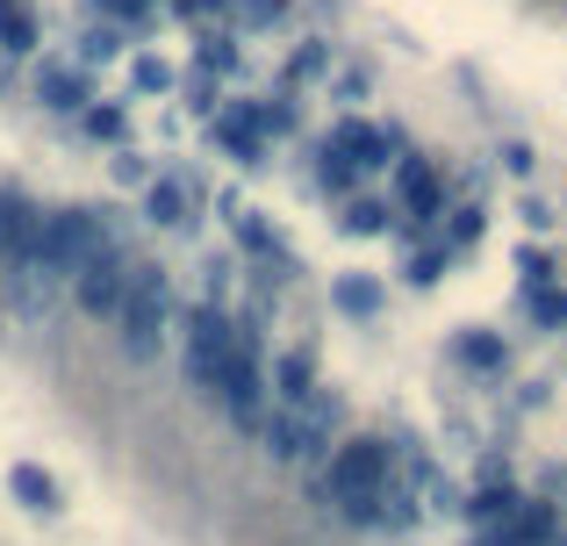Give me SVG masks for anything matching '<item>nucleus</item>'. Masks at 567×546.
Listing matches in <instances>:
<instances>
[{"label":"nucleus","mask_w":567,"mask_h":546,"mask_svg":"<svg viewBox=\"0 0 567 546\" xmlns=\"http://www.w3.org/2000/svg\"><path fill=\"white\" fill-rule=\"evenodd\" d=\"M439 267H445L439 253H416V259H410V280H416V288H431V280H439Z\"/></svg>","instance_id":"22"},{"label":"nucleus","mask_w":567,"mask_h":546,"mask_svg":"<svg viewBox=\"0 0 567 546\" xmlns=\"http://www.w3.org/2000/svg\"><path fill=\"white\" fill-rule=\"evenodd\" d=\"M8 490H14V504H22V511H43V518H51V511H58V482L43 475L37 461L8 467Z\"/></svg>","instance_id":"8"},{"label":"nucleus","mask_w":567,"mask_h":546,"mask_svg":"<svg viewBox=\"0 0 567 546\" xmlns=\"http://www.w3.org/2000/svg\"><path fill=\"white\" fill-rule=\"evenodd\" d=\"M381 490H388V439H346L331 453V496L352 518H374Z\"/></svg>","instance_id":"1"},{"label":"nucleus","mask_w":567,"mask_h":546,"mask_svg":"<svg viewBox=\"0 0 567 546\" xmlns=\"http://www.w3.org/2000/svg\"><path fill=\"white\" fill-rule=\"evenodd\" d=\"M43 94H51V109H80V80L72 72H43Z\"/></svg>","instance_id":"17"},{"label":"nucleus","mask_w":567,"mask_h":546,"mask_svg":"<svg viewBox=\"0 0 567 546\" xmlns=\"http://www.w3.org/2000/svg\"><path fill=\"white\" fill-rule=\"evenodd\" d=\"M29 238H37V209L22 195H0V267H22Z\"/></svg>","instance_id":"4"},{"label":"nucleus","mask_w":567,"mask_h":546,"mask_svg":"<svg viewBox=\"0 0 567 546\" xmlns=\"http://www.w3.org/2000/svg\"><path fill=\"white\" fill-rule=\"evenodd\" d=\"M460 360H467V367H503V338L467 331V338H460Z\"/></svg>","instance_id":"14"},{"label":"nucleus","mask_w":567,"mask_h":546,"mask_svg":"<svg viewBox=\"0 0 567 546\" xmlns=\"http://www.w3.org/2000/svg\"><path fill=\"white\" fill-rule=\"evenodd\" d=\"M130 80H137V86H144V94H158V86H166V80H173V72H166V65H158V58H137V72H130Z\"/></svg>","instance_id":"19"},{"label":"nucleus","mask_w":567,"mask_h":546,"mask_svg":"<svg viewBox=\"0 0 567 546\" xmlns=\"http://www.w3.org/2000/svg\"><path fill=\"white\" fill-rule=\"evenodd\" d=\"M346 230H352V238H381V230H388V209H381V202H352Z\"/></svg>","instance_id":"15"},{"label":"nucleus","mask_w":567,"mask_h":546,"mask_svg":"<svg viewBox=\"0 0 567 546\" xmlns=\"http://www.w3.org/2000/svg\"><path fill=\"white\" fill-rule=\"evenodd\" d=\"M144 209H152V224L181 230V224H187V187H181V181H152V195H144Z\"/></svg>","instance_id":"9"},{"label":"nucleus","mask_w":567,"mask_h":546,"mask_svg":"<svg viewBox=\"0 0 567 546\" xmlns=\"http://www.w3.org/2000/svg\"><path fill=\"white\" fill-rule=\"evenodd\" d=\"M317 181L331 187V195H346V187H352V158L338 152V144H323V158H317Z\"/></svg>","instance_id":"13"},{"label":"nucleus","mask_w":567,"mask_h":546,"mask_svg":"<svg viewBox=\"0 0 567 546\" xmlns=\"http://www.w3.org/2000/svg\"><path fill=\"white\" fill-rule=\"evenodd\" d=\"M216 137L230 144L245 166H259V158H266V130H259V115H251V109H223L216 115Z\"/></svg>","instance_id":"7"},{"label":"nucleus","mask_w":567,"mask_h":546,"mask_svg":"<svg viewBox=\"0 0 567 546\" xmlns=\"http://www.w3.org/2000/svg\"><path fill=\"white\" fill-rule=\"evenodd\" d=\"M274 381H280V403H302V395H309V360H302V352H288V360L274 367Z\"/></svg>","instance_id":"11"},{"label":"nucleus","mask_w":567,"mask_h":546,"mask_svg":"<svg viewBox=\"0 0 567 546\" xmlns=\"http://www.w3.org/2000/svg\"><path fill=\"white\" fill-rule=\"evenodd\" d=\"M202 65L230 72V65H237V43H230V37H202Z\"/></svg>","instance_id":"18"},{"label":"nucleus","mask_w":567,"mask_h":546,"mask_svg":"<svg viewBox=\"0 0 567 546\" xmlns=\"http://www.w3.org/2000/svg\"><path fill=\"white\" fill-rule=\"evenodd\" d=\"M532 317H539V323H560V295L554 288H532Z\"/></svg>","instance_id":"21"},{"label":"nucleus","mask_w":567,"mask_h":546,"mask_svg":"<svg viewBox=\"0 0 567 546\" xmlns=\"http://www.w3.org/2000/svg\"><path fill=\"white\" fill-rule=\"evenodd\" d=\"M115 323H123L130 360H152L158 352V331H166V280H158L152 267L130 274V295H123V309H115Z\"/></svg>","instance_id":"2"},{"label":"nucleus","mask_w":567,"mask_h":546,"mask_svg":"<svg viewBox=\"0 0 567 546\" xmlns=\"http://www.w3.org/2000/svg\"><path fill=\"white\" fill-rule=\"evenodd\" d=\"M331 144L352 158V166H388V152H395V137H388V130H374V123H338Z\"/></svg>","instance_id":"6"},{"label":"nucleus","mask_w":567,"mask_h":546,"mask_svg":"<svg viewBox=\"0 0 567 546\" xmlns=\"http://www.w3.org/2000/svg\"><path fill=\"white\" fill-rule=\"evenodd\" d=\"M374 302H381L374 280H338V309H346V317H374Z\"/></svg>","instance_id":"12"},{"label":"nucleus","mask_w":567,"mask_h":546,"mask_svg":"<svg viewBox=\"0 0 567 546\" xmlns=\"http://www.w3.org/2000/svg\"><path fill=\"white\" fill-rule=\"evenodd\" d=\"M86 130L94 137H123V109H86Z\"/></svg>","instance_id":"20"},{"label":"nucleus","mask_w":567,"mask_h":546,"mask_svg":"<svg viewBox=\"0 0 567 546\" xmlns=\"http://www.w3.org/2000/svg\"><path fill=\"white\" fill-rule=\"evenodd\" d=\"M280 8H288V0H251V14H259V22H274Z\"/></svg>","instance_id":"24"},{"label":"nucleus","mask_w":567,"mask_h":546,"mask_svg":"<svg viewBox=\"0 0 567 546\" xmlns=\"http://www.w3.org/2000/svg\"><path fill=\"white\" fill-rule=\"evenodd\" d=\"M94 8H109V14H123V22H137V14L152 8V0H94Z\"/></svg>","instance_id":"23"},{"label":"nucleus","mask_w":567,"mask_h":546,"mask_svg":"<svg viewBox=\"0 0 567 546\" xmlns=\"http://www.w3.org/2000/svg\"><path fill=\"white\" fill-rule=\"evenodd\" d=\"M0 43H8V51H29V43H37V22H29L22 0H0Z\"/></svg>","instance_id":"10"},{"label":"nucleus","mask_w":567,"mask_h":546,"mask_svg":"<svg viewBox=\"0 0 567 546\" xmlns=\"http://www.w3.org/2000/svg\"><path fill=\"white\" fill-rule=\"evenodd\" d=\"M230 224H237V238H245V245H251V253H266V259H274V230H266V224H259V216H245V209H230Z\"/></svg>","instance_id":"16"},{"label":"nucleus","mask_w":567,"mask_h":546,"mask_svg":"<svg viewBox=\"0 0 567 546\" xmlns=\"http://www.w3.org/2000/svg\"><path fill=\"white\" fill-rule=\"evenodd\" d=\"M130 274H137V267H130V259L115 253V238H109L80 274H72V288H80V309H86V317H115V309H123V295H130Z\"/></svg>","instance_id":"3"},{"label":"nucleus","mask_w":567,"mask_h":546,"mask_svg":"<svg viewBox=\"0 0 567 546\" xmlns=\"http://www.w3.org/2000/svg\"><path fill=\"white\" fill-rule=\"evenodd\" d=\"M560 323H567V295H560Z\"/></svg>","instance_id":"25"},{"label":"nucleus","mask_w":567,"mask_h":546,"mask_svg":"<svg viewBox=\"0 0 567 546\" xmlns=\"http://www.w3.org/2000/svg\"><path fill=\"white\" fill-rule=\"evenodd\" d=\"M395 195L410 216H439V173L424 158H395Z\"/></svg>","instance_id":"5"}]
</instances>
